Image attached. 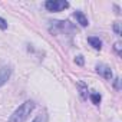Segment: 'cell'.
I'll list each match as a JSON object with an SVG mask.
<instances>
[{"label":"cell","mask_w":122,"mask_h":122,"mask_svg":"<svg viewBox=\"0 0 122 122\" xmlns=\"http://www.w3.org/2000/svg\"><path fill=\"white\" fill-rule=\"evenodd\" d=\"M88 42H89V43H91V46H92L93 49H96V50H99V49L102 47V42H101V39H99V37L91 36V37H88Z\"/></svg>","instance_id":"6"},{"label":"cell","mask_w":122,"mask_h":122,"mask_svg":"<svg viewBox=\"0 0 122 122\" xmlns=\"http://www.w3.org/2000/svg\"><path fill=\"white\" fill-rule=\"evenodd\" d=\"M0 29H2V30H6L7 29V22L3 17H0Z\"/></svg>","instance_id":"11"},{"label":"cell","mask_w":122,"mask_h":122,"mask_svg":"<svg viewBox=\"0 0 122 122\" xmlns=\"http://www.w3.org/2000/svg\"><path fill=\"white\" fill-rule=\"evenodd\" d=\"M101 99H102V96L99 95V93H91V101H92V103H95V105H99L101 103Z\"/></svg>","instance_id":"8"},{"label":"cell","mask_w":122,"mask_h":122,"mask_svg":"<svg viewBox=\"0 0 122 122\" xmlns=\"http://www.w3.org/2000/svg\"><path fill=\"white\" fill-rule=\"evenodd\" d=\"M33 109H35V102H33V101H26V102H23V103L10 115V118H9L7 122H25V121L29 118L30 112H32Z\"/></svg>","instance_id":"1"},{"label":"cell","mask_w":122,"mask_h":122,"mask_svg":"<svg viewBox=\"0 0 122 122\" xmlns=\"http://www.w3.org/2000/svg\"><path fill=\"white\" fill-rule=\"evenodd\" d=\"M115 88H116V89H121V85H119V79H118V78L115 79Z\"/></svg>","instance_id":"13"},{"label":"cell","mask_w":122,"mask_h":122,"mask_svg":"<svg viewBox=\"0 0 122 122\" xmlns=\"http://www.w3.org/2000/svg\"><path fill=\"white\" fill-rule=\"evenodd\" d=\"M10 75H12V69H10V68L5 66V68L0 69V88H2V86L10 79Z\"/></svg>","instance_id":"4"},{"label":"cell","mask_w":122,"mask_h":122,"mask_svg":"<svg viewBox=\"0 0 122 122\" xmlns=\"http://www.w3.org/2000/svg\"><path fill=\"white\" fill-rule=\"evenodd\" d=\"M96 72L101 75V76H103L105 79H112V71H111V68L108 66V65H103V63H99V65H96Z\"/></svg>","instance_id":"3"},{"label":"cell","mask_w":122,"mask_h":122,"mask_svg":"<svg viewBox=\"0 0 122 122\" xmlns=\"http://www.w3.org/2000/svg\"><path fill=\"white\" fill-rule=\"evenodd\" d=\"M78 86H79V93H81V96H82V99H86L88 98V86L83 83V82H79L78 83Z\"/></svg>","instance_id":"7"},{"label":"cell","mask_w":122,"mask_h":122,"mask_svg":"<svg viewBox=\"0 0 122 122\" xmlns=\"http://www.w3.org/2000/svg\"><path fill=\"white\" fill-rule=\"evenodd\" d=\"M115 50H116L118 53L121 52V45H119V43H115Z\"/></svg>","instance_id":"14"},{"label":"cell","mask_w":122,"mask_h":122,"mask_svg":"<svg viewBox=\"0 0 122 122\" xmlns=\"http://www.w3.org/2000/svg\"><path fill=\"white\" fill-rule=\"evenodd\" d=\"M75 17H76V20H78V23L81 25V26H83V27H86L88 25H89V22H88V17L82 13V12H75V15H73Z\"/></svg>","instance_id":"5"},{"label":"cell","mask_w":122,"mask_h":122,"mask_svg":"<svg viewBox=\"0 0 122 122\" xmlns=\"http://www.w3.org/2000/svg\"><path fill=\"white\" fill-rule=\"evenodd\" d=\"M32 122H47V115H46V113H40V115H37Z\"/></svg>","instance_id":"9"},{"label":"cell","mask_w":122,"mask_h":122,"mask_svg":"<svg viewBox=\"0 0 122 122\" xmlns=\"http://www.w3.org/2000/svg\"><path fill=\"white\" fill-rule=\"evenodd\" d=\"M45 7L49 12H60V10L69 7V3L65 2V0H47L45 3Z\"/></svg>","instance_id":"2"},{"label":"cell","mask_w":122,"mask_h":122,"mask_svg":"<svg viewBox=\"0 0 122 122\" xmlns=\"http://www.w3.org/2000/svg\"><path fill=\"white\" fill-rule=\"evenodd\" d=\"M113 30H115V33L118 36H121V26H119V23H113Z\"/></svg>","instance_id":"12"},{"label":"cell","mask_w":122,"mask_h":122,"mask_svg":"<svg viewBox=\"0 0 122 122\" xmlns=\"http://www.w3.org/2000/svg\"><path fill=\"white\" fill-rule=\"evenodd\" d=\"M75 62H76V65H79V66H83V63H85V60H83V56H82V55L76 56V59H75Z\"/></svg>","instance_id":"10"}]
</instances>
